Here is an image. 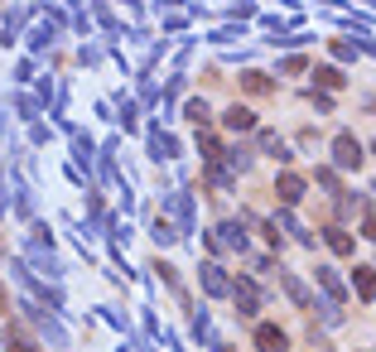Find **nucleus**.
<instances>
[{
    "label": "nucleus",
    "instance_id": "1",
    "mask_svg": "<svg viewBox=\"0 0 376 352\" xmlns=\"http://www.w3.org/2000/svg\"><path fill=\"white\" fill-rule=\"evenodd\" d=\"M256 348L261 352H285V333H280V328H256Z\"/></svg>",
    "mask_w": 376,
    "mask_h": 352
},
{
    "label": "nucleus",
    "instance_id": "2",
    "mask_svg": "<svg viewBox=\"0 0 376 352\" xmlns=\"http://www.w3.org/2000/svg\"><path fill=\"white\" fill-rule=\"evenodd\" d=\"M333 155H338V164H348V169H352L357 160H362V150H357V140H352V136H338V145H333Z\"/></svg>",
    "mask_w": 376,
    "mask_h": 352
},
{
    "label": "nucleus",
    "instance_id": "3",
    "mask_svg": "<svg viewBox=\"0 0 376 352\" xmlns=\"http://www.w3.org/2000/svg\"><path fill=\"white\" fill-rule=\"evenodd\" d=\"M299 193H304V184H299L295 174H285V179H280V198H285V203H299Z\"/></svg>",
    "mask_w": 376,
    "mask_h": 352
},
{
    "label": "nucleus",
    "instance_id": "4",
    "mask_svg": "<svg viewBox=\"0 0 376 352\" xmlns=\"http://www.w3.org/2000/svg\"><path fill=\"white\" fill-rule=\"evenodd\" d=\"M227 126H232V131H246V126H251V111H246V107H232V111H227Z\"/></svg>",
    "mask_w": 376,
    "mask_h": 352
},
{
    "label": "nucleus",
    "instance_id": "5",
    "mask_svg": "<svg viewBox=\"0 0 376 352\" xmlns=\"http://www.w3.org/2000/svg\"><path fill=\"white\" fill-rule=\"evenodd\" d=\"M352 285H357L362 295H376V275L372 271H357V275H352Z\"/></svg>",
    "mask_w": 376,
    "mask_h": 352
},
{
    "label": "nucleus",
    "instance_id": "6",
    "mask_svg": "<svg viewBox=\"0 0 376 352\" xmlns=\"http://www.w3.org/2000/svg\"><path fill=\"white\" fill-rule=\"evenodd\" d=\"M328 246H333V251H343V256H348V251H352V237H343V232H333V237H328Z\"/></svg>",
    "mask_w": 376,
    "mask_h": 352
}]
</instances>
